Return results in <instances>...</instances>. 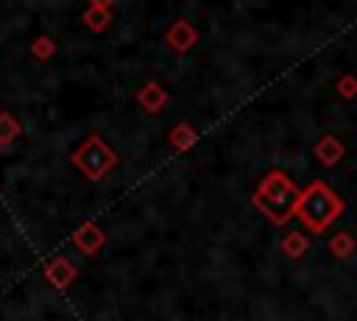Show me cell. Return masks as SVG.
Returning a JSON list of instances; mask_svg holds the SVG:
<instances>
[{"label":"cell","instance_id":"obj_1","mask_svg":"<svg viewBox=\"0 0 357 321\" xmlns=\"http://www.w3.org/2000/svg\"><path fill=\"white\" fill-rule=\"evenodd\" d=\"M298 198H301V190L293 184V179L284 170H268L257 184V193L251 201L273 226H284L290 218H296Z\"/></svg>","mask_w":357,"mask_h":321},{"label":"cell","instance_id":"obj_2","mask_svg":"<svg viewBox=\"0 0 357 321\" xmlns=\"http://www.w3.org/2000/svg\"><path fill=\"white\" fill-rule=\"evenodd\" d=\"M343 212V198L321 179L310 181L301 190L298 207H296V218L301 221V226L312 234H324Z\"/></svg>","mask_w":357,"mask_h":321},{"label":"cell","instance_id":"obj_3","mask_svg":"<svg viewBox=\"0 0 357 321\" xmlns=\"http://www.w3.org/2000/svg\"><path fill=\"white\" fill-rule=\"evenodd\" d=\"M70 159H73V165L81 170V176L89 179V181L106 179V176L117 167V162H120L117 151H114L100 134H89V137L73 151Z\"/></svg>","mask_w":357,"mask_h":321},{"label":"cell","instance_id":"obj_4","mask_svg":"<svg viewBox=\"0 0 357 321\" xmlns=\"http://www.w3.org/2000/svg\"><path fill=\"white\" fill-rule=\"evenodd\" d=\"M165 42H167L170 50H176V53H187V50L195 47V42H198V31L192 28L190 20H176V22L165 31Z\"/></svg>","mask_w":357,"mask_h":321},{"label":"cell","instance_id":"obj_5","mask_svg":"<svg viewBox=\"0 0 357 321\" xmlns=\"http://www.w3.org/2000/svg\"><path fill=\"white\" fill-rule=\"evenodd\" d=\"M45 279H47L53 288L64 290V288H70V285L78 279V268H75L67 257H53V260L45 262Z\"/></svg>","mask_w":357,"mask_h":321},{"label":"cell","instance_id":"obj_6","mask_svg":"<svg viewBox=\"0 0 357 321\" xmlns=\"http://www.w3.org/2000/svg\"><path fill=\"white\" fill-rule=\"evenodd\" d=\"M167 100H170V95H167V89H165L159 81H145V84L137 89V103H139L148 114H159Z\"/></svg>","mask_w":357,"mask_h":321},{"label":"cell","instance_id":"obj_7","mask_svg":"<svg viewBox=\"0 0 357 321\" xmlns=\"http://www.w3.org/2000/svg\"><path fill=\"white\" fill-rule=\"evenodd\" d=\"M312 154H315V159H318L324 167H335V165L346 156V145H343L335 134H324V137L315 140Z\"/></svg>","mask_w":357,"mask_h":321},{"label":"cell","instance_id":"obj_8","mask_svg":"<svg viewBox=\"0 0 357 321\" xmlns=\"http://www.w3.org/2000/svg\"><path fill=\"white\" fill-rule=\"evenodd\" d=\"M73 243H75L84 254H98V251L103 248V243H106V234H103V229H100L95 221H86V223H81V226L73 232Z\"/></svg>","mask_w":357,"mask_h":321},{"label":"cell","instance_id":"obj_9","mask_svg":"<svg viewBox=\"0 0 357 321\" xmlns=\"http://www.w3.org/2000/svg\"><path fill=\"white\" fill-rule=\"evenodd\" d=\"M195 142H198V128H195L192 123H176V126L167 131V145H170L173 151H178V154L190 151Z\"/></svg>","mask_w":357,"mask_h":321},{"label":"cell","instance_id":"obj_10","mask_svg":"<svg viewBox=\"0 0 357 321\" xmlns=\"http://www.w3.org/2000/svg\"><path fill=\"white\" fill-rule=\"evenodd\" d=\"M279 248H282L284 257H290V260H301V257L310 251V237H307L301 229H290V232H284Z\"/></svg>","mask_w":357,"mask_h":321},{"label":"cell","instance_id":"obj_11","mask_svg":"<svg viewBox=\"0 0 357 321\" xmlns=\"http://www.w3.org/2000/svg\"><path fill=\"white\" fill-rule=\"evenodd\" d=\"M81 22L92 31V33H103L109 25H112V8H86L84 14H81Z\"/></svg>","mask_w":357,"mask_h":321},{"label":"cell","instance_id":"obj_12","mask_svg":"<svg viewBox=\"0 0 357 321\" xmlns=\"http://www.w3.org/2000/svg\"><path fill=\"white\" fill-rule=\"evenodd\" d=\"M329 254L335 257V260H349L351 254H354V248H357V240L349 234V232H337V234H332L329 237Z\"/></svg>","mask_w":357,"mask_h":321},{"label":"cell","instance_id":"obj_13","mask_svg":"<svg viewBox=\"0 0 357 321\" xmlns=\"http://www.w3.org/2000/svg\"><path fill=\"white\" fill-rule=\"evenodd\" d=\"M22 134V123L11 112H0V148L11 145Z\"/></svg>","mask_w":357,"mask_h":321},{"label":"cell","instance_id":"obj_14","mask_svg":"<svg viewBox=\"0 0 357 321\" xmlns=\"http://www.w3.org/2000/svg\"><path fill=\"white\" fill-rule=\"evenodd\" d=\"M56 50H59V45H56V39L53 36H36L33 42H31V56L36 59V61H50L53 56H56Z\"/></svg>","mask_w":357,"mask_h":321},{"label":"cell","instance_id":"obj_15","mask_svg":"<svg viewBox=\"0 0 357 321\" xmlns=\"http://www.w3.org/2000/svg\"><path fill=\"white\" fill-rule=\"evenodd\" d=\"M335 89H337V95L340 98H357V75H340L337 81H335Z\"/></svg>","mask_w":357,"mask_h":321},{"label":"cell","instance_id":"obj_16","mask_svg":"<svg viewBox=\"0 0 357 321\" xmlns=\"http://www.w3.org/2000/svg\"><path fill=\"white\" fill-rule=\"evenodd\" d=\"M114 3H117V0H89L92 8H112Z\"/></svg>","mask_w":357,"mask_h":321},{"label":"cell","instance_id":"obj_17","mask_svg":"<svg viewBox=\"0 0 357 321\" xmlns=\"http://www.w3.org/2000/svg\"><path fill=\"white\" fill-rule=\"evenodd\" d=\"M0 151H3V148H0Z\"/></svg>","mask_w":357,"mask_h":321}]
</instances>
